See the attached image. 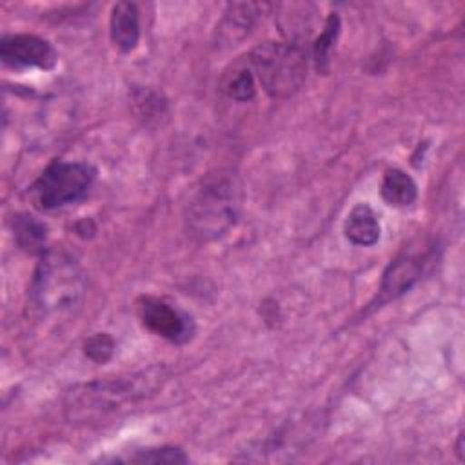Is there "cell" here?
I'll return each mask as SVG.
<instances>
[{"label": "cell", "mask_w": 465, "mask_h": 465, "mask_svg": "<svg viewBox=\"0 0 465 465\" xmlns=\"http://www.w3.org/2000/svg\"><path fill=\"white\" fill-rule=\"evenodd\" d=\"M291 9V15H280V27L283 33H287L292 38H300V36H307L311 25H312V18L307 13L309 5H287Z\"/></svg>", "instance_id": "2e32d148"}, {"label": "cell", "mask_w": 465, "mask_h": 465, "mask_svg": "<svg viewBox=\"0 0 465 465\" xmlns=\"http://www.w3.org/2000/svg\"><path fill=\"white\" fill-rule=\"evenodd\" d=\"M154 378H158V374L153 376L143 372L129 378H113L78 385L67 394L65 409L73 420L85 421L105 416L145 396L147 391H153Z\"/></svg>", "instance_id": "7a4b0ae2"}, {"label": "cell", "mask_w": 465, "mask_h": 465, "mask_svg": "<svg viewBox=\"0 0 465 465\" xmlns=\"http://www.w3.org/2000/svg\"><path fill=\"white\" fill-rule=\"evenodd\" d=\"M85 278L76 260L65 251H45L36 265L29 305L38 316H65L74 312L84 298Z\"/></svg>", "instance_id": "6da1fadb"}, {"label": "cell", "mask_w": 465, "mask_h": 465, "mask_svg": "<svg viewBox=\"0 0 465 465\" xmlns=\"http://www.w3.org/2000/svg\"><path fill=\"white\" fill-rule=\"evenodd\" d=\"M247 58L238 60L223 71L220 89L236 102H249L256 94V80Z\"/></svg>", "instance_id": "7c38bea8"}, {"label": "cell", "mask_w": 465, "mask_h": 465, "mask_svg": "<svg viewBox=\"0 0 465 465\" xmlns=\"http://www.w3.org/2000/svg\"><path fill=\"white\" fill-rule=\"evenodd\" d=\"M0 58L13 69H53L56 64L54 47L35 35H7L0 40Z\"/></svg>", "instance_id": "ba28073f"}, {"label": "cell", "mask_w": 465, "mask_h": 465, "mask_svg": "<svg viewBox=\"0 0 465 465\" xmlns=\"http://www.w3.org/2000/svg\"><path fill=\"white\" fill-rule=\"evenodd\" d=\"M109 31L114 47L129 53L140 40V13L133 2H118L109 18Z\"/></svg>", "instance_id": "9c48e42d"}, {"label": "cell", "mask_w": 465, "mask_h": 465, "mask_svg": "<svg viewBox=\"0 0 465 465\" xmlns=\"http://www.w3.org/2000/svg\"><path fill=\"white\" fill-rule=\"evenodd\" d=\"M142 323L163 340L182 345L194 334L193 318L176 305L156 296H142L136 303Z\"/></svg>", "instance_id": "52a82bcc"}, {"label": "cell", "mask_w": 465, "mask_h": 465, "mask_svg": "<svg viewBox=\"0 0 465 465\" xmlns=\"http://www.w3.org/2000/svg\"><path fill=\"white\" fill-rule=\"evenodd\" d=\"M129 461L133 463H185L187 456L176 447H151L136 450Z\"/></svg>", "instance_id": "e0dca14e"}, {"label": "cell", "mask_w": 465, "mask_h": 465, "mask_svg": "<svg viewBox=\"0 0 465 465\" xmlns=\"http://www.w3.org/2000/svg\"><path fill=\"white\" fill-rule=\"evenodd\" d=\"M436 262H438V252H436L434 245L420 243V245L407 247L385 269L381 285H380V292L372 305L380 307V305L405 294L425 274L430 272V269Z\"/></svg>", "instance_id": "8992f818"}, {"label": "cell", "mask_w": 465, "mask_h": 465, "mask_svg": "<svg viewBox=\"0 0 465 465\" xmlns=\"http://www.w3.org/2000/svg\"><path fill=\"white\" fill-rule=\"evenodd\" d=\"M238 196L229 178L207 180L187 209V223L200 240H216L223 236L236 222Z\"/></svg>", "instance_id": "277c9868"}, {"label": "cell", "mask_w": 465, "mask_h": 465, "mask_svg": "<svg viewBox=\"0 0 465 465\" xmlns=\"http://www.w3.org/2000/svg\"><path fill=\"white\" fill-rule=\"evenodd\" d=\"M258 4H229L227 11L218 25V36L223 44H236L240 42L252 27L258 16Z\"/></svg>", "instance_id": "30bf717a"}, {"label": "cell", "mask_w": 465, "mask_h": 465, "mask_svg": "<svg viewBox=\"0 0 465 465\" xmlns=\"http://www.w3.org/2000/svg\"><path fill=\"white\" fill-rule=\"evenodd\" d=\"M15 240L20 249L31 254H44L47 243V227L36 216L31 214H18L13 222Z\"/></svg>", "instance_id": "5bb4252c"}, {"label": "cell", "mask_w": 465, "mask_h": 465, "mask_svg": "<svg viewBox=\"0 0 465 465\" xmlns=\"http://www.w3.org/2000/svg\"><path fill=\"white\" fill-rule=\"evenodd\" d=\"M245 58L265 93L272 98L294 94L307 74V56L298 44L265 42L256 45Z\"/></svg>", "instance_id": "3957f363"}, {"label": "cell", "mask_w": 465, "mask_h": 465, "mask_svg": "<svg viewBox=\"0 0 465 465\" xmlns=\"http://www.w3.org/2000/svg\"><path fill=\"white\" fill-rule=\"evenodd\" d=\"M340 33V16L336 13H331L323 31L320 33V36L314 42L312 47V54H314V65L320 73H325L329 67V60H331V51L334 47V42L338 38Z\"/></svg>", "instance_id": "9a60e30c"}, {"label": "cell", "mask_w": 465, "mask_h": 465, "mask_svg": "<svg viewBox=\"0 0 465 465\" xmlns=\"http://www.w3.org/2000/svg\"><path fill=\"white\" fill-rule=\"evenodd\" d=\"M381 198L385 203L392 207H409L414 203L418 196V187L414 180L401 169H389L383 174L381 187H380Z\"/></svg>", "instance_id": "4fadbf2b"}, {"label": "cell", "mask_w": 465, "mask_h": 465, "mask_svg": "<svg viewBox=\"0 0 465 465\" xmlns=\"http://www.w3.org/2000/svg\"><path fill=\"white\" fill-rule=\"evenodd\" d=\"M84 352L94 363H105L114 354V340L107 332H96L85 340Z\"/></svg>", "instance_id": "ac0fdd59"}, {"label": "cell", "mask_w": 465, "mask_h": 465, "mask_svg": "<svg viewBox=\"0 0 465 465\" xmlns=\"http://www.w3.org/2000/svg\"><path fill=\"white\" fill-rule=\"evenodd\" d=\"M343 232L354 245H374L380 240V220L369 205L358 203L347 214Z\"/></svg>", "instance_id": "8fae6325"}, {"label": "cell", "mask_w": 465, "mask_h": 465, "mask_svg": "<svg viewBox=\"0 0 465 465\" xmlns=\"http://www.w3.org/2000/svg\"><path fill=\"white\" fill-rule=\"evenodd\" d=\"M94 178L96 169L85 162L53 160L31 185V196L38 209L54 211L85 198Z\"/></svg>", "instance_id": "5b68a950"}]
</instances>
